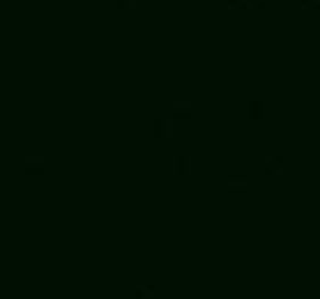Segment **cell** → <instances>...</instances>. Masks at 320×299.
Listing matches in <instances>:
<instances>
[{"mask_svg": "<svg viewBox=\"0 0 320 299\" xmlns=\"http://www.w3.org/2000/svg\"><path fill=\"white\" fill-rule=\"evenodd\" d=\"M115 5H118V9H134L139 5V0H118Z\"/></svg>", "mask_w": 320, "mask_h": 299, "instance_id": "obj_9", "label": "cell"}, {"mask_svg": "<svg viewBox=\"0 0 320 299\" xmlns=\"http://www.w3.org/2000/svg\"><path fill=\"white\" fill-rule=\"evenodd\" d=\"M173 136V120H155V138H171Z\"/></svg>", "mask_w": 320, "mask_h": 299, "instance_id": "obj_4", "label": "cell"}, {"mask_svg": "<svg viewBox=\"0 0 320 299\" xmlns=\"http://www.w3.org/2000/svg\"><path fill=\"white\" fill-rule=\"evenodd\" d=\"M302 7H304V9H309V7L318 9V0H302Z\"/></svg>", "mask_w": 320, "mask_h": 299, "instance_id": "obj_10", "label": "cell"}, {"mask_svg": "<svg viewBox=\"0 0 320 299\" xmlns=\"http://www.w3.org/2000/svg\"><path fill=\"white\" fill-rule=\"evenodd\" d=\"M23 164H26V175H44V170H46V159L44 157H33V154H28L23 159Z\"/></svg>", "mask_w": 320, "mask_h": 299, "instance_id": "obj_1", "label": "cell"}, {"mask_svg": "<svg viewBox=\"0 0 320 299\" xmlns=\"http://www.w3.org/2000/svg\"><path fill=\"white\" fill-rule=\"evenodd\" d=\"M284 157H265V175H281L284 173Z\"/></svg>", "mask_w": 320, "mask_h": 299, "instance_id": "obj_6", "label": "cell"}, {"mask_svg": "<svg viewBox=\"0 0 320 299\" xmlns=\"http://www.w3.org/2000/svg\"><path fill=\"white\" fill-rule=\"evenodd\" d=\"M226 189H228V194H247L249 180H247V175H228Z\"/></svg>", "mask_w": 320, "mask_h": 299, "instance_id": "obj_2", "label": "cell"}, {"mask_svg": "<svg viewBox=\"0 0 320 299\" xmlns=\"http://www.w3.org/2000/svg\"><path fill=\"white\" fill-rule=\"evenodd\" d=\"M134 299H155V285H136L134 288Z\"/></svg>", "mask_w": 320, "mask_h": 299, "instance_id": "obj_7", "label": "cell"}, {"mask_svg": "<svg viewBox=\"0 0 320 299\" xmlns=\"http://www.w3.org/2000/svg\"><path fill=\"white\" fill-rule=\"evenodd\" d=\"M173 173L178 177L189 175L191 173V157H187V154H178V157L173 159Z\"/></svg>", "mask_w": 320, "mask_h": 299, "instance_id": "obj_5", "label": "cell"}, {"mask_svg": "<svg viewBox=\"0 0 320 299\" xmlns=\"http://www.w3.org/2000/svg\"><path fill=\"white\" fill-rule=\"evenodd\" d=\"M191 108H194V104L191 101H173V120H191Z\"/></svg>", "mask_w": 320, "mask_h": 299, "instance_id": "obj_3", "label": "cell"}, {"mask_svg": "<svg viewBox=\"0 0 320 299\" xmlns=\"http://www.w3.org/2000/svg\"><path fill=\"white\" fill-rule=\"evenodd\" d=\"M263 101L260 99H251L249 101V120H263Z\"/></svg>", "mask_w": 320, "mask_h": 299, "instance_id": "obj_8", "label": "cell"}]
</instances>
